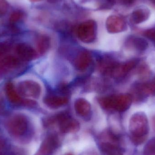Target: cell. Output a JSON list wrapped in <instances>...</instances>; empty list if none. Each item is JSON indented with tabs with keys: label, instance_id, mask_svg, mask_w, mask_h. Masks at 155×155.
Wrapping results in <instances>:
<instances>
[{
	"label": "cell",
	"instance_id": "8992f818",
	"mask_svg": "<svg viewBox=\"0 0 155 155\" xmlns=\"http://www.w3.org/2000/svg\"><path fill=\"white\" fill-rule=\"evenodd\" d=\"M53 119L54 122L58 123L60 130L63 133H75L79 130V124L78 122L68 115H59Z\"/></svg>",
	"mask_w": 155,
	"mask_h": 155
},
{
	"label": "cell",
	"instance_id": "ba28073f",
	"mask_svg": "<svg viewBox=\"0 0 155 155\" xmlns=\"http://www.w3.org/2000/svg\"><path fill=\"white\" fill-rule=\"evenodd\" d=\"M90 101L87 98H78L74 104V108L78 115L84 119H88L91 114Z\"/></svg>",
	"mask_w": 155,
	"mask_h": 155
},
{
	"label": "cell",
	"instance_id": "2e32d148",
	"mask_svg": "<svg viewBox=\"0 0 155 155\" xmlns=\"http://www.w3.org/2000/svg\"><path fill=\"white\" fill-rule=\"evenodd\" d=\"M148 18V12L143 9H138L133 12L132 20L136 24L140 23L146 21Z\"/></svg>",
	"mask_w": 155,
	"mask_h": 155
},
{
	"label": "cell",
	"instance_id": "5b68a950",
	"mask_svg": "<svg viewBox=\"0 0 155 155\" xmlns=\"http://www.w3.org/2000/svg\"><path fill=\"white\" fill-rule=\"evenodd\" d=\"M96 32V23L93 20H87L78 25L77 29V36L83 42L89 43L94 41Z\"/></svg>",
	"mask_w": 155,
	"mask_h": 155
},
{
	"label": "cell",
	"instance_id": "8fae6325",
	"mask_svg": "<svg viewBox=\"0 0 155 155\" xmlns=\"http://www.w3.org/2000/svg\"><path fill=\"white\" fill-rule=\"evenodd\" d=\"M16 52L22 60L29 61L35 57L36 53L31 47L25 44H19L16 47Z\"/></svg>",
	"mask_w": 155,
	"mask_h": 155
},
{
	"label": "cell",
	"instance_id": "9a60e30c",
	"mask_svg": "<svg viewBox=\"0 0 155 155\" xmlns=\"http://www.w3.org/2000/svg\"><path fill=\"white\" fill-rule=\"evenodd\" d=\"M45 103L50 107H62L67 103V99L64 97L58 96H50L45 99Z\"/></svg>",
	"mask_w": 155,
	"mask_h": 155
},
{
	"label": "cell",
	"instance_id": "484cf974",
	"mask_svg": "<svg viewBox=\"0 0 155 155\" xmlns=\"http://www.w3.org/2000/svg\"><path fill=\"white\" fill-rule=\"evenodd\" d=\"M49 2L51 3L55 2H57L58 0H48Z\"/></svg>",
	"mask_w": 155,
	"mask_h": 155
},
{
	"label": "cell",
	"instance_id": "603a6c76",
	"mask_svg": "<svg viewBox=\"0 0 155 155\" xmlns=\"http://www.w3.org/2000/svg\"><path fill=\"white\" fill-rule=\"evenodd\" d=\"M5 147V142L0 137V155H2Z\"/></svg>",
	"mask_w": 155,
	"mask_h": 155
},
{
	"label": "cell",
	"instance_id": "44dd1931",
	"mask_svg": "<svg viewBox=\"0 0 155 155\" xmlns=\"http://www.w3.org/2000/svg\"><path fill=\"white\" fill-rule=\"evenodd\" d=\"M8 9V4L6 0H0V16L5 15Z\"/></svg>",
	"mask_w": 155,
	"mask_h": 155
},
{
	"label": "cell",
	"instance_id": "ac0fdd59",
	"mask_svg": "<svg viewBox=\"0 0 155 155\" xmlns=\"http://www.w3.org/2000/svg\"><path fill=\"white\" fill-rule=\"evenodd\" d=\"M143 155H155V137L150 139L145 146Z\"/></svg>",
	"mask_w": 155,
	"mask_h": 155
},
{
	"label": "cell",
	"instance_id": "6da1fadb",
	"mask_svg": "<svg viewBox=\"0 0 155 155\" xmlns=\"http://www.w3.org/2000/svg\"><path fill=\"white\" fill-rule=\"evenodd\" d=\"M131 139L136 145H139L146 140L149 131L148 120L142 112L133 115L129 123Z\"/></svg>",
	"mask_w": 155,
	"mask_h": 155
},
{
	"label": "cell",
	"instance_id": "52a82bcc",
	"mask_svg": "<svg viewBox=\"0 0 155 155\" xmlns=\"http://www.w3.org/2000/svg\"><path fill=\"white\" fill-rule=\"evenodd\" d=\"M59 146V139L57 135H47L41 144L35 155H53Z\"/></svg>",
	"mask_w": 155,
	"mask_h": 155
},
{
	"label": "cell",
	"instance_id": "cb8c5ba5",
	"mask_svg": "<svg viewBox=\"0 0 155 155\" xmlns=\"http://www.w3.org/2000/svg\"><path fill=\"white\" fill-rule=\"evenodd\" d=\"M6 50V46L4 45H0V55H2V54H3Z\"/></svg>",
	"mask_w": 155,
	"mask_h": 155
},
{
	"label": "cell",
	"instance_id": "5bb4252c",
	"mask_svg": "<svg viewBox=\"0 0 155 155\" xmlns=\"http://www.w3.org/2000/svg\"><path fill=\"white\" fill-rule=\"evenodd\" d=\"M5 91L7 97L11 103L16 104L21 102L20 95L12 83L7 84L5 87Z\"/></svg>",
	"mask_w": 155,
	"mask_h": 155
},
{
	"label": "cell",
	"instance_id": "4fadbf2b",
	"mask_svg": "<svg viewBox=\"0 0 155 155\" xmlns=\"http://www.w3.org/2000/svg\"><path fill=\"white\" fill-rule=\"evenodd\" d=\"M91 62L90 54L87 52H82L77 56L75 60V64L78 70L83 71L89 66Z\"/></svg>",
	"mask_w": 155,
	"mask_h": 155
},
{
	"label": "cell",
	"instance_id": "3957f363",
	"mask_svg": "<svg viewBox=\"0 0 155 155\" xmlns=\"http://www.w3.org/2000/svg\"><path fill=\"white\" fill-rule=\"evenodd\" d=\"M101 105L107 109H115L124 112L128 109L132 102V97L127 94H122L103 97L100 100Z\"/></svg>",
	"mask_w": 155,
	"mask_h": 155
},
{
	"label": "cell",
	"instance_id": "7402d4cb",
	"mask_svg": "<svg viewBox=\"0 0 155 155\" xmlns=\"http://www.w3.org/2000/svg\"><path fill=\"white\" fill-rule=\"evenodd\" d=\"M145 35L149 40L155 42V28L147 30L146 31Z\"/></svg>",
	"mask_w": 155,
	"mask_h": 155
},
{
	"label": "cell",
	"instance_id": "4316f807",
	"mask_svg": "<svg viewBox=\"0 0 155 155\" xmlns=\"http://www.w3.org/2000/svg\"><path fill=\"white\" fill-rule=\"evenodd\" d=\"M153 80V81H154V83L155 84V78Z\"/></svg>",
	"mask_w": 155,
	"mask_h": 155
},
{
	"label": "cell",
	"instance_id": "d4e9b609",
	"mask_svg": "<svg viewBox=\"0 0 155 155\" xmlns=\"http://www.w3.org/2000/svg\"><path fill=\"white\" fill-rule=\"evenodd\" d=\"M30 2H40V1H42V0H29Z\"/></svg>",
	"mask_w": 155,
	"mask_h": 155
},
{
	"label": "cell",
	"instance_id": "ffe728a7",
	"mask_svg": "<svg viewBox=\"0 0 155 155\" xmlns=\"http://www.w3.org/2000/svg\"><path fill=\"white\" fill-rule=\"evenodd\" d=\"M24 13L22 11H15L14 12L10 15V22L12 23H15L21 20L24 17Z\"/></svg>",
	"mask_w": 155,
	"mask_h": 155
},
{
	"label": "cell",
	"instance_id": "e0dca14e",
	"mask_svg": "<svg viewBox=\"0 0 155 155\" xmlns=\"http://www.w3.org/2000/svg\"><path fill=\"white\" fill-rule=\"evenodd\" d=\"M51 40L48 36L41 35L38 38L37 41V48L40 53L46 51L50 47Z\"/></svg>",
	"mask_w": 155,
	"mask_h": 155
},
{
	"label": "cell",
	"instance_id": "d6986e66",
	"mask_svg": "<svg viewBox=\"0 0 155 155\" xmlns=\"http://www.w3.org/2000/svg\"><path fill=\"white\" fill-rule=\"evenodd\" d=\"M115 3L116 0H99L98 7L100 10H108L112 8Z\"/></svg>",
	"mask_w": 155,
	"mask_h": 155
},
{
	"label": "cell",
	"instance_id": "277c9868",
	"mask_svg": "<svg viewBox=\"0 0 155 155\" xmlns=\"http://www.w3.org/2000/svg\"><path fill=\"white\" fill-rule=\"evenodd\" d=\"M28 120L25 116L16 114L10 117L7 122L6 127L8 132L15 137L24 135L28 129Z\"/></svg>",
	"mask_w": 155,
	"mask_h": 155
},
{
	"label": "cell",
	"instance_id": "7a4b0ae2",
	"mask_svg": "<svg viewBox=\"0 0 155 155\" xmlns=\"http://www.w3.org/2000/svg\"><path fill=\"white\" fill-rule=\"evenodd\" d=\"M16 90L20 95L32 100L39 99L43 94L42 84L34 79H25L20 81L17 84Z\"/></svg>",
	"mask_w": 155,
	"mask_h": 155
},
{
	"label": "cell",
	"instance_id": "7c38bea8",
	"mask_svg": "<svg viewBox=\"0 0 155 155\" xmlns=\"http://www.w3.org/2000/svg\"><path fill=\"white\" fill-rule=\"evenodd\" d=\"M127 41V47L134 49L139 52L145 51L148 47V43L147 41L141 37H131Z\"/></svg>",
	"mask_w": 155,
	"mask_h": 155
},
{
	"label": "cell",
	"instance_id": "f1b7e54d",
	"mask_svg": "<svg viewBox=\"0 0 155 155\" xmlns=\"http://www.w3.org/2000/svg\"><path fill=\"white\" fill-rule=\"evenodd\" d=\"M67 155H72L71 154H67Z\"/></svg>",
	"mask_w": 155,
	"mask_h": 155
},
{
	"label": "cell",
	"instance_id": "9c48e42d",
	"mask_svg": "<svg viewBox=\"0 0 155 155\" xmlns=\"http://www.w3.org/2000/svg\"><path fill=\"white\" fill-rule=\"evenodd\" d=\"M106 27L109 33H117L124 31L125 28V23L119 16L111 15L107 19Z\"/></svg>",
	"mask_w": 155,
	"mask_h": 155
},
{
	"label": "cell",
	"instance_id": "83f0119b",
	"mask_svg": "<svg viewBox=\"0 0 155 155\" xmlns=\"http://www.w3.org/2000/svg\"><path fill=\"white\" fill-rule=\"evenodd\" d=\"M153 2H154L155 3V0H153Z\"/></svg>",
	"mask_w": 155,
	"mask_h": 155
},
{
	"label": "cell",
	"instance_id": "30bf717a",
	"mask_svg": "<svg viewBox=\"0 0 155 155\" xmlns=\"http://www.w3.org/2000/svg\"><path fill=\"white\" fill-rule=\"evenodd\" d=\"M109 139L111 141L110 142L108 140L104 141L99 145L100 150L105 155H124L121 148L115 143L116 142L109 137Z\"/></svg>",
	"mask_w": 155,
	"mask_h": 155
}]
</instances>
